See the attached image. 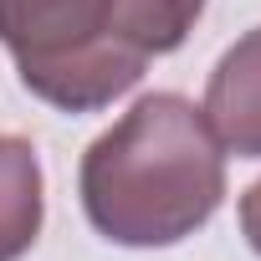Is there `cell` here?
<instances>
[{"instance_id": "cell-2", "label": "cell", "mask_w": 261, "mask_h": 261, "mask_svg": "<svg viewBox=\"0 0 261 261\" xmlns=\"http://www.w3.org/2000/svg\"><path fill=\"white\" fill-rule=\"evenodd\" d=\"M0 41L26 92L62 113H97L149 67L123 41L108 0H0Z\"/></svg>"}, {"instance_id": "cell-1", "label": "cell", "mask_w": 261, "mask_h": 261, "mask_svg": "<svg viewBox=\"0 0 261 261\" xmlns=\"http://www.w3.org/2000/svg\"><path fill=\"white\" fill-rule=\"evenodd\" d=\"M77 195L113 246H174L220 210L225 149L185 92H149L87 144Z\"/></svg>"}, {"instance_id": "cell-4", "label": "cell", "mask_w": 261, "mask_h": 261, "mask_svg": "<svg viewBox=\"0 0 261 261\" xmlns=\"http://www.w3.org/2000/svg\"><path fill=\"white\" fill-rule=\"evenodd\" d=\"M46 220V185L31 139L0 134V261H21Z\"/></svg>"}, {"instance_id": "cell-3", "label": "cell", "mask_w": 261, "mask_h": 261, "mask_svg": "<svg viewBox=\"0 0 261 261\" xmlns=\"http://www.w3.org/2000/svg\"><path fill=\"white\" fill-rule=\"evenodd\" d=\"M205 123L236 159H261V26L215 62L205 82Z\"/></svg>"}, {"instance_id": "cell-6", "label": "cell", "mask_w": 261, "mask_h": 261, "mask_svg": "<svg viewBox=\"0 0 261 261\" xmlns=\"http://www.w3.org/2000/svg\"><path fill=\"white\" fill-rule=\"evenodd\" d=\"M241 236L251 241V251L261 256V179L241 195Z\"/></svg>"}, {"instance_id": "cell-5", "label": "cell", "mask_w": 261, "mask_h": 261, "mask_svg": "<svg viewBox=\"0 0 261 261\" xmlns=\"http://www.w3.org/2000/svg\"><path fill=\"white\" fill-rule=\"evenodd\" d=\"M108 6H113L123 41L149 62L179 51L185 36L195 31V21L205 16V0H108Z\"/></svg>"}]
</instances>
